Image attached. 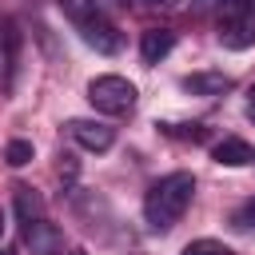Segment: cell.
I'll list each match as a JSON object with an SVG mask.
<instances>
[{"instance_id":"1","label":"cell","mask_w":255,"mask_h":255,"mask_svg":"<svg viewBox=\"0 0 255 255\" xmlns=\"http://www.w3.org/2000/svg\"><path fill=\"white\" fill-rule=\"evenodd\" d=\"M191 195H195V175L191 171H171V175H159L147 191H143V219L151 231H167L183 219V211L191 207Z\"/></svg>"},{"instance_id":"2","label":"cell","mask_w":255,"mask_h":255,"mask_svg":"<svg viewBox=\"0 0 255 255\" xmlns=\"http://www.w3.org/2000/svg\"><path fill=\"white\" fill-rule=\"evenodd\" d=\"M219 44L231 52H243L255 44V0H219L215 4Z\"/></svg>"},{"instance_id":"3","label":"cell","mask_w":255,"mask_h":255,"mask_svg":"<svg viewBox=\"0 0 255 255\" xmlns=\"http://www.w3.org/2000/svg\"><path fill=\"white\" fill-rule=\"evenodd\" d=\"M88 104L100 112V116H131L135 108V84L108 72V76H96L88 84Z\"/></svg>"},{"instance_id":"4","label":"cell","mask_w":255,"mask_h":255,"mask_svg":"<svg viewBox=\"0 0 255 255\" xmlns=\"http://www.w3.org/2000/svg\"><path fill=\"white\" fill-rule=\"evenodd\" d=\"M76 32L84 36V44L88 48H96V52H104V56H112V52H120L124 48V36H120V28L96 8V12H88L84 20H76Z\"/></svg>"},{"instance_id":"5","label":"cell","mask_w":255,"mask_h":255,"mask_svg":"<svg viewBox=\"0 0 255 255\" xmlns=\"http://www.w3.org/2000/svg\"><path fill=\"white\" fill-rule=\"evenodd\" d=\"M68 135L84 151H108L116 143V128H108L104 120H68Z\"/></svg>"},{"instance_id":"6","label":"cell","mask_w":255,"mask_h":255,"mask_svg":"<svg viewBox=\"0 0 255 255\" xmlns=\"http://www.w3.org/2000/svg\"><path fill=\"white\" fill-rule=\"evenodd\" d=\"M16 64H20V28L16 20H0V72H4V88L12 92L16 84Z\"/></svg>"},{"instance_id":"7","label":"cell","mask_w":255,"mask_h":255,"mask_svg":"<svg viewBox=\"0 0 255 255\" xmlns=\"http://www.w3.org/2000/svg\"><path fill=\"white\" fill-rule=\"evenodd\" d=\"M12 207H16V223H20L24 239H28L32 227L44 219V199H40V191H32L28 183H20V187L12 191Z\"/></svg>"},{"instance_id":"8","label":"cell","mask_w":255,"mask_h":255,"mask_svg":"<svg viewBox=\"0 0 255 255\" xmlns=\"http://www.w3.org/2000/svg\"><path fill=\"white\" fill-rule=\"evenodd\" d=\"M211 159L223 163V167H243V163L255 159V151H251L247 139H239V135H223V139L211 147Z\"/></svg>"},{"instance_id":"9","label":"cell","mask_w":255,"mask_h":255,"mask_svg":"<svg viewBox=\"0 0 255 255\" xmlns=\"http://www.w3.org/2000/svg\"><path fill=\"white\" fill-rule=\"evenodd\" d=\"M171 48H175V32H171V28H147V32L139 36V56H143V64H159Z\"/></svg>"},{"instance_id":"10","label":"cell","mask_w":255,"mask_h":255,"mask_svg":"<svg viewBox=\"0 0 255 255\" xmlns=\"http://www.w3.org/2000/svg\"><path fill=\"white\" fill-rule=\"evenodd\" d=\"M227 88H231L227 72H191V76H183V92H191V96H223Z\"/></svg>"},{"instance_id":"11","label":"cell","mask_w":255,"mask_h":255,"mask_svg":"<svg viewBox=\"0 0 255 255\" xmlns=\"http://www.w3.org/2000/svg\"><path fill=\"white\" fill-rule=\"evenodd\" d=\"M28 247H32V255H64V235L56 231V223L40 219L28 235Z\"/></svg>"},{"instance_id":"12","label":"cell","mask_w":255,"mask_h":255,"mask_svg":"<svg viewBox=\"0 0 255 255\" xmlns=\"http://www.w3.org/2000/svg\"><path fill=\"white\" fill-rule=\"evenodd\" d=\"M159 131L163 135H175V139H191V143L207 139V128L203 124H159Z\"/></svg>"},{"instance_id":"13","label":"cell","mask_w":255,"mask_h":255,"mask_svg":"<svg viewBox=\"0 0 255 255\" xmlns=\"http://www.w3.org/2000/svg\"><path fill=\"white\" fill-rule=\"evenodd\" d=\"M179 255H235L227 243H219V239H191Z\"/></svg>"},{"instance_id":"14","label":"cell","mask_w":255,"mask_h":255,"mask_svg":"<svg viewBox=\"0 0 255 255\" xmlns=\"http://www.w3.org/2000/svg\"><path fill=\"white\" fill-rule=\"evenodd\" d=\"M32 155H36V147H32L28 139H8V147H4V159H8L12 167H24Z\"/></svg>"},{"instance_id":"15","label":"cell","mask_w":255,"mask_h":255,"mask_svg":"<svg viewBox=\"0 0 255 255\" xmlns=\"http://www.w3.org/2000/svg\"><path fill=\"white\" fill-rule=\"evenodd\" d=\"M56 4H60V12H64L72 24H76V20H84L88 12H96V0H56Z\"/></svg>"},{"instance_id":"16","label":"cell","mask_w":255,"mask_h":255,"mask_svg":"<svg viewBox=\"0 0 255 255\" xmlns=\"http://www.w3.org/2000/svg\"><path fill=\"white\" fill-rule=\"evenodd\" d=\"M231 223H235L239 231H255V199H247V203L231 215Z\"/></svg>"},{"instance_id":"17","label":"cell","mask_w":255,"mask_h":255,"mask_svg":"<svg viewBox=\"0 0 255 255\" xmlns=\"http://www.w3.org/2000/svg\"><path fill=\"white\" fill-rule=\"evenodd\" d=\"M120 4H135V8H159V12H175V8H183V0H120Z\"/></svg>"},{"instance_id":"18","label":"cell","mask_w":255,"mask_h":255,"mask_svg":"<svg viewBox=\"0 0 255 255\" xmlns=\"http://www.w3.org/2000/svg\"><path fill=\"white\" fill-rule=\"evenodd\" d=\"M247 116H251V124H255V84H251V92H247Z\"/></svg>"},{"instance_id":"19","label":"cell","mask_w":255,"mask_h":255,"mask_svg":"<svg viewBox=\"0 0 255 255\" xmlns=\"http://www.w3.org/2000/svg\"><path fill=\"white\" fill-rule=\"evenodd\" d=\"M0 255H12V247H0Z\"/></svg>"},{"instance_id":"20","label":"cell","mask_w":255,"mask_h":255,"mask_svg":"<svg viewBox=\"0 0 255 255\" xmlns=\"http://www.w3.org/2000/svg\"><path fill=\"white\" fill-rule=\"evenodd\" d=\"M0 235H4V211H0Z\"/></svg>"},{"instance_id":"21","label":"cell","mask_w":255,"mask_h":255,"mask_svg":"<svg viewBox=\"0 0 255 255\" xmlns=\"http://www.w3.org/2000/svg\"><path fill=\"white\" fill-rule=\"evenodd\" d=\"M72 255H84V251H72Z\"/></svg>"}]
</instances>
